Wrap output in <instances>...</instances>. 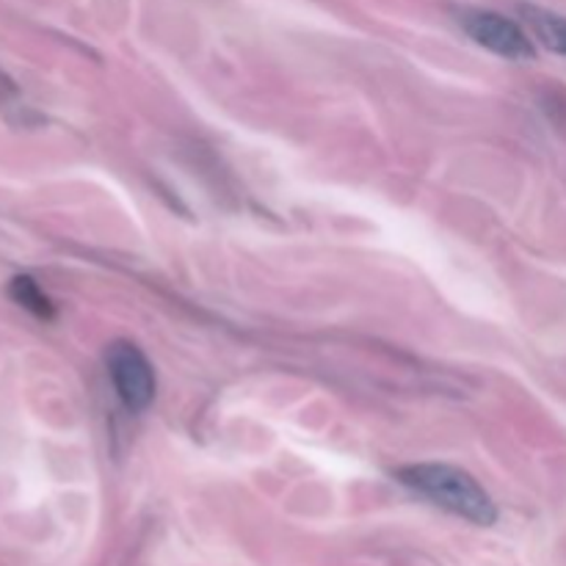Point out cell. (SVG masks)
<instances>
[{
    "label": "cell",
    "instance_id": "obj_1",
    "mask_svg": "<svg viewBox=\"0 0 566 566\" xmlns=\"http://www.w3.org/2000/svg\"><path fill=\"white\" fill-rule=\"evenodd\" d=\"M398 481L407 490L418 492L420 497L434 506L446 509L453 517H462L473 525H492L497 520V509L490 492L462 468L442 462L409 464L398 470Z\"/></svg>",
    "mask_w": 566,
    "mask_h": 566
},
{
    "label": "cell",
    "instance_id": "obj_2",
    "mask_svg": "<svg viewBox=\"0 0 566 566\" xmlns=\"http://www.w3.org/2000/svg\"><path fill=\"white\" fill-rule=\"evenodd\" d=\"M105 365H108V376L119 401L130 412L149 409V403L155 401V390H158V379H155V368L147 354L136 343L116 340L105 352Z\"/></svg>",
    "mask_w": 566,
    "mask_h": 566
},
{
    "label": "cell",
    "instance_id": "obj_3",
    "mask_svg": "<svg viewBox=\"0 0 566 566\" xmlns=\"http://www.w3.org/2000/svg\"><path fill=\"white\" fill-rule=\"evenodd\" d=\"M459 22L468 31V36L473 39L481 48L492 50L495 55L509 61H531L536 55L534 42L528 39V33L517 25L514 20H506L497 11H484V9H468L459 14Z\"/></svg>",
    "mask_w": 566,
    "mask_h": 566
},
{
    "label": "cell",
    "instance_id": "obj_4",
    "mask_svg": "<svg viewBox=\"0 0 566 566\" xmlns=\"http://www.w3.org/2000/svg\"><path fill=\"white\" fill-rule=\"evenodd\" d=\"M525 22L531 25L534 36L545 44L553 53L566 55V17L556 14V11L536 9V6H525L523 9Z\"/></svg>",
    "mask_w": 566,
    "mask_h": 566
},
{
    "label": "cell",
    "instance_id": "obj_5",
    "mask_svg": "<svg viewBox=\"0 0 566 566\" xmlns=\"http://www.w3.org/2000/svg\"><path fill=\"white\" fill-rule=\"evenodd\" d=\"M11 296H14L17 304L28 310V313L39 315V318H53V304L44 296L42 287L31 280V276H17L11 282Z\"/></svg>",
    "mask_w": 566,
    "mask_h": 566
}]
</instances>
